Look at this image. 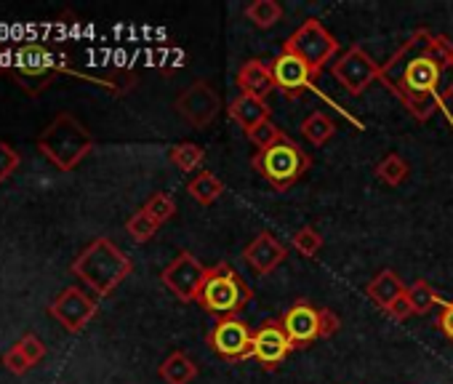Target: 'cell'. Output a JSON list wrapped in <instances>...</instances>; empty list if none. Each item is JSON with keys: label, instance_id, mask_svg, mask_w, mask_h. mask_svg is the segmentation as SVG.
I'll use <instances>...</instances> for the list:
<instances>
[{"label": "cell", "instance_id": "cell-21", "mask_svg": "<svg viewBox=\"0 0 453 384\" xmlns=\"http://www.w3.org/2000/svg\"><path fill=\"white\" fill-rule=\"evenodd\" d=\"M246 19L259 30H270L283 19V6L278 0H254L246 6Z\"/></svg>", "mask_w": 453, "mask_h": 384}, {"label": "cell", "instance_id": "cell-7", "mask_svg": "<svg viewBox=\"0 0 453 384\" xmlns=\"http://www.w3.org/2000/svg\"><path fill=\"white\" fill-rule=\"evenodd\" d=\"M331 73L347 94L360 96L373 81L381 78V65H376L373 57L363 46H349L344 54L336 57V62L331 65Z\"/></svg>", "mask_w": 453, "mask_h": 384}, {"label": "cell", "instance_id": "cell-5", "mask_svg": "<svg viewBox=\"0 0 453 384\" xmlns=\"http://www.w3.org/2000/svg\"><path fill=\"white\" fill-rule=\"evenodd\" d=\"M251 165L278 189L286 192L288 187H294L312 165L310 155L288 136H283L280 142H275L267 150H257V155L251 157Z\"/></svg>", "mask_w": 453, "mask_h": 384}, {"label": "cell", "instance_id": "cell-8", "mask_svg": "<svg viewBox=\"0 0 453 384\" xmlns=\"http://www.w3.org/2000/svg\"><path fill=\"white\" fill-rule=\"evenodd\" d=\"M205 275H208V267H203V262L189 254V251H181L173 257V262L160 273V280L163 286L181 302V304H189V302H197L200 296V288L205 283Z\"/></svg>", "mask_w": 453, "mask_h": 384}, {"label": "cell", "instance_id": "cell-29", "mask_svg": "<svg viewBox=\"0 0 453 384\" xmlns=\"http://www.w3.org/2000/svg\"><path fill=\"white\" fill-rule=\"evenodd\" d=\"M286 134L273 123V120H267V123H262L259 128H254L251 134H249V139H251V144L257 147V150H267V147H273L275 142H280Z\"/></svg>", "mask_w": 453, "mask_h": 384}, {"label": "cell", "instance_id": "cell-30", "mask_svg": "<svg viewBox=\"0 0 453 384\" xmlns=\"http://www.w3.org/2000/svg\"><path fill=\"white\" fill-rule=\"evenodd\" d=\"M19 163H22L19 152L9 142H0V184H4L19 168Z\"/></svg>", "mask_w": 453, "mask_h": 384}, {"label": "cell", "instance_id": "cell-28", "mask_svg": "<svg viewBox=\"0 0 453 384\" xmlns=\"http://www.w3.org/2000/svg\"><path fill=\"white\" fill-rule=\"evenodd\" d=\"M144 211H147L157 225H165V222L173 219V214H176V201L168 196V192H155V196L144 204Z\"/></svg>", "mask_w": 453, "mask_h": 384}, {"label": "cell", "instance_id": "cell-10", "mask_svg": "<svg viewBox=\"0 0 453 384\" xmlns=\"http://www.w3.org/2000/svg\"><path fill=\"white\" fill-rule=\"evenodd\" d=\"M251 342H254V331L235 318H219L216 326L208 331V347L226 357V360H246L251 357Z\"/></svg>", "mask_w": 453, "mask_h": 384}, {"label": "cell", "instance_id": "cell-14", "mask_svg": "<svg viewBox=\"0 0 453 384\" xmlns=\"http://www.w3.org/2000/svg\"><path fill=\"white\" fill-rule=\"evenodd\" d=\"M273 73H275V86L291 99L302 96L304 91H312V78H315L312 70L299 57H294L288 51H283L273 62Z\"/></svg>", "mask_w": 453, "mask_h": 384}, {"label": "cell", "instance_id": "cell-18", "mask_svg": "<svg viewBox=\"0 0 453 384\" xmlns=\"http://www.w3.org/2000/svg\"><path fill=\"white\" fill-rule=\"evenodd\" d=\"M365 294H368V299H371L373 304H379V307L387 312V310H389V304L405 294V283L397 278V273H392V270H381V273H379V275L365 286Z\"/></svg>", "mask_w": 453, "mask_h": 384}, {"label": "cell", "instance_id": "cell-6", "mask_svg": "<svg viewBox=\"0 0 453 384\" xmlns=\"http://www.w3.org/2000/svg\"><path fill=\"white\" fill-rule=\"evenodd\" d=\"M283 51L299 57L310 70L312 75H318L326 65H331V59L339 54V43L336 38L326 30L323 22L318 19H307L302 22L283 43Z\"/></svg>", "mask_w": 453, "mask_h": 384}, {"label": "cell", "instance_id": "cell-32", "mask_svg": "<svg viewBox=\"0 0 453 384\" xmlns=\"http://www.w3.org/2000/svg\"><path fill=\"white\" fill-rule=\"evenodd\" d=\"M4 363H6V368H9L12 373H17V376L27 373V371L33 368V363L25 357V352H22L19 347H12V349L4 355Z\"/></svg>", "mask_w": 453, "mask_h": 384}, {"label": "cell", "instance_id": "cell-12", "mask_svg": "<svg viewBox=\"0 0 453 384\" xmlns=\"http://www.w3.org/2000/svg\"><path fill=\"white\" fill-rule=\"evenodd\" d=\"M294 349L286 328L280 320H267L262 323L257 331H254V342H251V357L259 360L262 368L267 371H275L286 357L288 352Z\"/></svg>", "mask_w": 453, "mask_h": 384}, {"label": "cell", "instance_id": "cell-27", "mask_svg": "<svg viewBox=\"0 0 453 384\" xmlns=\"http://www.w3.org/2000/svg\"><path fill=\"white\" fill-rule=\"evenodd\" d=\"M157 222L144 211V209H139L128 222H126V230H128V235L136 241V243H147V241H152L155 238V233H157Z\"/></svg>", "mask_w": 453, "mask_h": 384}, {"label": "cell", "instance_id": "cell-20", "mask_svg": "<svg viewBox=\"0 0 453 384\" xmlns=\"http://www.w3.org/2000/svg\"><path fill=\"white\" fill-rule=\"evenodd\" d=\"M189 198L200 206H213L221 196H224V181L211 173V171H200L189 184H187Z\"/></svg>", "mask_w": 453, "mask_h": 384}, {"label": "cell", "instance_id": "cell-3", "mask_svg": "<svg viewBox=\"0 0 453 384\" xmlns=\"http://www.w3.org/2000/svg\"><path fill=\"white\" fill-rule=\"evenodd\" d=\"M38 150L59 171H73L94 150V136H91V131L75 115L62 112L38 136Z\"/></svg>", "mask_w": 453, "mask_h": 384}, {"label": "cell", "instance_id": "cell-23", "mask_svg": "<svg viewBox=\"0 0 453 384\" xmlns=\"http://www.w3.org/2000/svg\"><path fill=\"white\" fill-rule=\"evenodd\" d=\"M168 157H171V163H173L179 171L192 173V171H197V168L203 165V160H205V150H203L200 144H195V142H179V144H173V147H171Z\"/></svg>", "mask_w": 453, "mask_h": 384}, {"label": "cell", "instance_id": "cell-4", "mask_svg": "<svg viewBox=\"0 0 453 384\" xmlns=\"http://www.w3.org/2000/svg\"><path fill=\"white\" fill-rule=\"evenodd\" d=\"M251 299L254 294L246 280L226 262H219L216 267H208L197 304L216 318H235L241 310H246Z\"/></svg>", "mask_w": 453, "mask_h": 384}, {"label": "cell", "instance_id": "cell-13", "mask_svg": "<svg viewBox=\"0 0 453 384\" xmlns=\"http://www.w3.org/2000/svg\"><path fill=\"white\" fill-rule=\"evenodd\" d=\"M280 323L294 347H310L312 342L320 339V310L312 307L307 299L294 302L280 318Z\"/></svg>", "mask_w": 453, "mask_h": 384}, {"label": "cell", "instance_id": "cell-16", "mask_svg": "<svg viewBox=\"0 0 453 384\" xmlns=\"http://www.w3.org/2000/svg\"><path fill=\"white\" fill-rule=\"evenodd\" d=\"M238 86L243 94L257 96V99H267L278 86H275V73L273 65L262 62V59H251L238 70Z\"/></svg>", "mask_w": 453, "mask_h": 384}, {"label": "cell", "instance_id": "cell-24", "mask_svg": "<svg viewBox=\"0 0 453 384\" xmlns=\"http://www.w3.org/2000/svg\"><path fill=\"white\" fill-rule=\"evenodd\" d=\"M376 179L384 181L387 187H400V184L408 179V163H405L400 155L389 152L387 157L379 160V165H376Z\"/></svg>", "mask_w": 453, "mask_h": 384}, {"label": "cell", "instance_id": "cell-15", "mask_svg": "<svg viewBox=\"0 0 453 384\" xmlns=\"http://www.w3.org/2000/svg\"><path fill=\"white\" fill-rule=\"evenodd\" d=\"M286 246L273 235V233H259L246 249H243V262L257 273V275H270L286 262Z\"/></svg>", "mask_w": 453, "mask_h": 384}, {"label": "cell", "instance_id": "cell-35", "mask_svg": "<svg viewBox=\"0 0 453 384\" xmlns=\"http://www.w3.org/2000/svg\"><path fill=\"white\" fill-rule=\"evenodd\" d=\"M387 315H389L392 320H408V318L413 315V307H411V302H408V294H403L400 299H395V302L389 304Z\"/></svg>", "mask_w": 453, "mask_h": 384}, {"label": "cell", "instance_id": "cell-1", "mask_svg": "<svg viewBox=\"0 0 453 384\" xmlns=\"http://www.w3.org/2000/svg\"><path fill=\"white\" fill-rule=\"evenodd\" d=\"M448 62H453V43L445 35H434L421 27L392 54L381 67L379 81L416 120H429L434 112H445L453 126V115L437 96L440 75Z\"/></svg>", "mask_w": 453, "mask_h": 384}, {"label": "cell", "instance_id": "cell-22", "mask_svg": "<svg viewBox=\"0 0 453 384\" xmlns=\"http://www.w3.org/2000/svg\"><path fill=\"white\" fill-rule=\"evenodd\" d=\"M334 134H336V123L326 112H320V110H315L312 115H307V120L302 123V136L310 144H315V147H323L326 142H331Z\"/></svg>", "mask_w": 453, "mask_h": 384}, {"label": "cell", "instance_id": "cell-9", "mask_svg": "<svg viewBox=\"0 0 453 384\" xmlns=\"http://www.w3.org/2000/svg\"><path fill=\"white\" fill-rule=\"evenodd\" d=\"M176 112L195 128H205L211 126L219 112H221V96L216 94V88L205 81H195L189 83L173 102Z\"/></svg>", "mask_w": 453, "mask_h": 384}, {"label": "cell", "instance_id": "cell-26", "mask_svg": "<svg viewBox=\"0 0 453 384\" xmlns=\"http://www.w3.org/2000/svg\"><path fill=\"white\" fill-rule=\"evenodd\" d=\"M291 246L304 257V259H315L323 249V235L312 227V225H304L294 238H291Z\"/></svg>", "mask_w": 453, "mask_h": 384}, {"label": "cell", "instance_id": "cell-17", "mask_svg": "<svg viewBox=\"0 0 453 384\" xmlns=\"http://www.w3.org/2000/svg\"><path fill=\"white\" fill-rule=\"evenodd\" d=\"M226 112H230V118L246 131L251 134L254 128H259L262 123L270 120V107L265 99H257V96H249V94H241L230 102V107H226Z\"/></svg>", "mask_w": 453, "mask_h": 384}, {"label": "cell", "instance_id": "cell-25", "mask_svg": "<svg viewBox=\"0 0 453 384\" xmlns=\"http://www.w3.org/2000/svg\"><path fill=\"white\" fill-rule=\"evenodd\" d=\"M405 294H408V302H411V307H413V315H426L434 304H440V296L429 288L426 280L411 283V286L405 288Z\"/></svg>", "mask_w": 453, "mask_h": 384}, {"label": "cell", "instance_id": "cell-36", "mask_svg": "<svg viewBox=\"0 0 453 384\" xmlns=\"http://www.w3.org/2000/svg\"><path fill=\"white\" fill-rule=\"evenodd\" d=\"M440 328H442V334L453 342V302H442L440 299Z\"/></svg>", "mask_w": 453, "mask_h": 384}, {"label": "cell", "instance_id": "cell-11", "mask_svg": "<svg viewBox=\"0 0 453 384\" xmlns=\"http://www.w3.org/2000/svg\"><path fill=\"white\" fill-rule=\"evenodd\" d=\"M96 310H99V304H96L86 291H81L78 286L65 288V291L51 302V307H49V312H51L70 334H81V331L88 326V320L96 315Z\"/></svg>", "mask_w": 453, "mask_h": 384}, {"label": "cell", "instance_id": "cell-2", "mask_svg": "<svg viewBox=\"0 0 453 384\" xmlns=\"http://www.w3.org/2000/svg\"><path fill=\"white\" fill-rule=\"evenodd\" d=\"M73 275H78L96 296L112 294L134 270L131 259L110 241V238H96L88 243L81 257L73 262Z\"/></svg>", "mask_w": 453, "mask_h": 384}, {"label": "cell", "instance_id": "cell-31", "mask_svg": "<svg viewBox=\"0 0 453 384\" xmlns=\"http://www.w3.org/2000/svg\"><path fill=\"white\" fill-rule=\"evenodd\" d=\"M22 352H25V357L35 365V363H41L43 357H46V344L35 336V334H27V336H22L19 339V344H17Z\"/></svg>", "mask_w": 453, "mask_h": 384}, {"label": "cell", "instance_id": "cell-34", "mask_svg": "<svg viewBox=\"0 0 453 384\" xmlns=\"http://www.w3.org/2000/svg\"><path fill=\"white\" fill-rule=\"evenodd\" d=\"M437 96L442 104L453 102V62H448L442 67V75H440V88H437Z\"/></svg>", "mask_w": 453, "mask_h": 384}, {"label": "cell", "instance_id": "cell-33", "mask_svg": "<svg viewBox=\"0 0 453 384\" xmlns=\"http://www.w3.org/2000/svg\"><path fill=\"white\" fill-rule=\"evenodd\" d=\"M339 328H342V320H339V315H336L334 310H328V307H320V339H328V336H334Z\"/></svg>", "mask_w": 453, "mask_h": 384}, {"label": "cell", "instance_id": "cell-19", "mask_svg": "<svg viewBox=\"0 0 453 384\" xmlns=\"http://www.w3.org/2000/svg\"><path fill=\"white\" fill-rule=\"evenodd\" d=\"M157 373H160V379L165 384H189L197 376V365H195V360L187 352L176 349V352H171L160 363V371Z\"/></svg>", "mask_w": 453, "mask_h": 384}]
</instances>
